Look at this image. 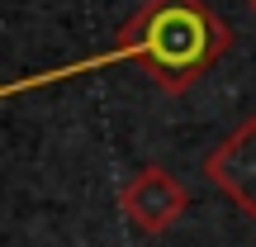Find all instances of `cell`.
I'll return each instance as SVG.
<instances>
[{"instance_id":"obj_1","label":"cell","mask_w":256,"mask_h":247,"mask_svg":"<svg viewBox=\"0 0 256 247\" xmlns=\"http://www.w3.org/2000/svg\"><path fill=\"white\" fill-rule=\"evenodd\" d=\"M228 48H232V29L214 15L209 0H142L104 53L66 62V67H52V72H34V76H19V81H5L0 86V100H14L24 91L72 81V76L100 72V67H114V62L142 67V76L156 91L180 95L194 81H204L209 67Z\"/></svg>"},{"instance_id":"obj_3","label":"cell","mask_w":256,"mask_h":247,"mask_svg":"<svg viewBox=\"0 0 256 247\" xmlns=\"http://www.w3.org/2000/svg\"><path fill=\"white\" fill-rule=\"evenodd\" d=\"M204 176L218 185L223 200H232L247 219H256V114H247L204 157Z\"/></svg>"},{"instance_id":"obj_2","label":"cell","mask_w":256,"mask_h":247,"mask_svg":"<svg viewBox=\"0 0 256 247\" xmlns=\"http://www.w3.org/2000/svg\"><path fill=\"white\" fill-rule=\"evenodd\" d=\"M190 209L180 176H171L166 166H142L128 185H119V214L133 223L138 233H166L180 223V214Z\"/></svg>"},{"instance_id":"obj_4","label":"cell","mask_w":256,"mask_h":247,"mask_svg":"<svg viewBox=\"0 0 256 247\" xmlns=\"http://www.w3.org/2000/svg\"><path fill=\"white\" fill-rule=\"evenodd\" d=\"M252 15H256V0H252Z\"/></svg>"}]
</instances>
